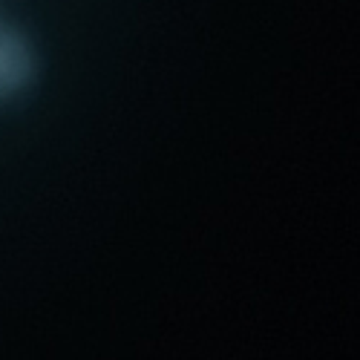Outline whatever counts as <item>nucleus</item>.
I'll use <instances>...</instances> for the list:
<instances>
[{
	"label": "nucleus",
	"mask_w": 360,
	"mask_h": 360,
	"mask_svg": "<svg viewBox=\"0 0 360 360\" xmlns=\"http://www.w3.org/2000/svg\"><path fill=\"white\" fill-rule=\"evenodd\" d=\"M35 72V55L18 32H0V101L12 98Z\"/></svg>",
	"instance_id": "obj_1"
}]
</instances>
